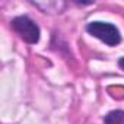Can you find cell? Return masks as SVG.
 <instances>
[{
  "instance_id": "2",
  "label": "cell",
  "mask_w": 124,
  "mask_h": 124,
  "mask_svg": "<svg viewBox=\"0 0 124 124\" xmlns=\"http://www.w3.org/2000/svg\"><path fill=\"white\" fill-rule=\"evenodd\" d=\"M12 28L28 44H37L39 41V28H38V25L31 18H28L25 15L15 18L12 21Z\"/></svg>"
},
{
  "instance_id": "1",
  "label": "cell",
  "mask_w": 124,
  "mask_h": 124,
  "mask_svg": "<svg viewBox=\"0 0 124 124\" xmlns=\"http://www.w3.org/2000/svg\"><path fill=\"white\" fill-rule=\"evenodd\" d=\"M86 31L91 35H93L95 38L101 39L102 42H105L107 45H111V47L120 44V41H121V35H120V31L117 29V26L112 23H108V22H101V21L91 22V23H88Z\"/></svg>"
},
{
  "instance_id": "3",
  "label": "cell",
  "mask_w": 124,
  "mask_h": 124,
  "mask_svg": "<svg viewBox=\"0 0 124 124\" xmlns=\"http://www.w3.org/2000/svg\"><path fill=\"white\" fill-rule=\"evenodd\" d=\"M105 124H124V111L123 109H115L108 112L104 117Z\"/></svg>"
},
{
  "instance_id": "4",
  "label": "cell",
  "mask_w": 124,
  "mask_h": 124,
  "mask_svg": "<svg viewBox=\"0 0 124 124\" xmlns=\"http://www.w3.org/2000/svg\"><path fill=\"white\" fill-rule=\"evenodd\" d=\"M118 66H120V67L124 70V57H121V58L118 60Z\"/></svg>"
}]
</instances>
